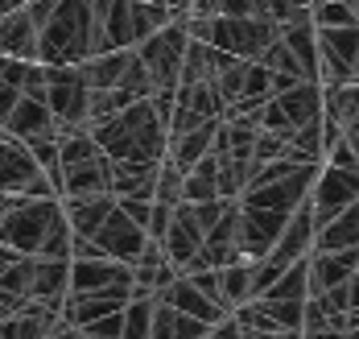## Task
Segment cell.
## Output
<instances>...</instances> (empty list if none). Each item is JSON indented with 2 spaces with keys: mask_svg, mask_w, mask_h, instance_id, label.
I'll return each instance as SVG.
<instances>
[{
  "mask_svg": "<svg viewBox=\"0 0 359 339\" xmlns=\"http://www.w3.org/2000/svg\"><path fill=\"white\" fill-rule=\"evenodd\" d=\"M157 203H170V207H178L182 199H186V170H178L170 157H161V170H157V194H153Z\"/></svg>",
  "mask_w": 359,
  "mask_h": 339,
  "instance_id": "cell-30",
  "label": "cell"
},
{
  "mask_svg": "<svg viewBox=\"0 0 359 339\" xmlns=\"http://www.w3.org/2000/svg\"><path fill=\"white\" fill-rule=\"evenodd\" d=\"M62 215V199H25L17 194V203L0 215V244L25 253V257H37L41 240L50 224Z\"/></svg>",
  "mask_w": 359,
  "mask_h": 339,
  "instance_id": "cell-5",
  "label": "cell"
},
{
  "mask_svg": "<svg viewBox=\"0 0 359 339\" xmlns=\"http://www.w3.org/2000/svg\"><path fill=\"white\" fill-rule=\"evenodd\" d=\"M186 17L190 13H178L170 25H161L157 34L137 46L141 62L149 67V79H153V91H178L182 79V62H186V46H190V29H186Z\"/></svg>",
  "mask_w": 359,
  "mask_h": 339,
  "instance_id": "cell-4",
  "label": "cell"
},
{
  "mask_svg": "<svg viewBox=\"0 0 359 339\" xmlns=\"http://www.w3.org/2000/svg\"><path fill=\"white\" fill-rule=\"evenodd\" d=\"M165 4H170L174 13H190V4H194V0H165Z\"/></svg>",
  "mask_w": 359,
  "mask_h": 339,
  "instance_id": "cell-38",
  "label": "cell"
},
{
  "mask_svg": "<svg viewBox=\"0 0 359 339\" xmlns=\"http://www.w3.org/2000/svg\"><path fill=\"white\" fill-rule=\"evenodd\" d=\"M314 120H323V83H293L289 91L269 95L260 108V128L281 133L285 141Z\"/></svg>",
  "mask_w": 359,
  "mask_h": 339,
  "instance_id": "cell-6",
  "label": "cell"
},
{
  "mask_svg": "<svg viewBox=\"0 0 359 339\" xmlns=\"http://www.w3.org/2000/svg\"><path fill=\"white\" fill-rule=\"evenodd\" d=\"M111 207H116V194H74V199H62V211H67V220L79 236H95L100 224L111 215Z\"/></svg>",
  "mask_w": 359,
  "mask_h": 339,
  "instance_id": "cell-22",
  "label": "cell"
},
{
  "mask_svg": "<svg viewBox=\"0 0 359 339\" xmlns=\"http://www.w3.org/2000/svg\"><path fill=\"white\" fill-rule=\"evenodd\" d=\"M95 244H100V253L111 257V261H124V265H137V257L144 253V244H149V232H144L120 203L111 207V215L100 224V232L91 236Z\"/></svg>",
  "mask_w": 359,
  "mask_h": 339,
  "instance_id": "cell-11",
  "label": "cell"
},
{
  "mask_svg": "<svg viewBox=\"0 0 359 339\" xmlns=\"http://www.w3.org/2000/svg\"><path fill=\"white\" fill-rule=\"evenodd\" d=\"M318 83H359V25H318Z\"/></svg>",
  "mask_w": 359,
  "mask_h": 339,
  "instance_id": "cell-9",
  "label": "cell"
},
{
  "mask_svg": "<svg viewBox=\"0 0 359 339\" xmlns=\"http://www.w3.org/2000/svg\"><path fill=\"white\" fill-rule=\"evenodd\" d=\"M0 194H25V199H62L58 187L46 178L34 149L17 137L0 141Z\"/></svg>",
  "mask_w": 359,
  "mask_h": 339,
  "instance_id": "cell-8",
  "label": "cell"
},
{
  "mask_svg": "<svg viewBox=\"0 0 359 339\" xmlns=\"http://www.w3.org/2000/svg\"><path fill=\"white\" fill-rule=\"evenodd\" d=\"M347 339H359V323H347Z\"/></svg>",
  "mask_w": 359,
  "mask_h": 339,
  "instance_id": "cell-41",
  "label": "cell"
},
{
  "mask_svg": "<svg viewBox=\"0 0 359 339\" xmlns=\"http://www.w3.org/2000/svg\"><path fill=\"white\" fill-rule=\"evenodd\" d=\"M359 199V170H343V166H330L323 161L314 187H310V211H314V232L326 227L339 211H347Z\"/></svg>",
  "mask_w": 359,
  "mask_h": 339,
  "instance_id": "cell-10",
  "label": "cell"
},
{
  "mask_svg": "<svg viewBox=\"0 0 359 339\" xmlns=\"http://www.w3.org/2000/svg\"><path fill=\"white\" fill-rule=\"evenodd\" d=\"M219 120H223V116H219ZM219 120H207V124L186 128V133H170V149H165V157H170L178 170H190L194 161H203V157L211 153V145H215Z\"/></svg>",
  "mask_w": 359,
  "mask_h": 339,
  "instance_id": "cell-21",
  "label": "cell"
},
{
  "mask_svg": "<svg viewBox=\"0 0 359 339\" xmlns=\"http://www.w3.org/2000/svg\"><path fill=\"white\" fill-rule=\"evenodd\" d=\"M343 137H347V145H351V149H355V157H359V108L351 112V120L343 124Z\"/></svg>",
  "mask_w": 359,
  "mask_h": 339,
  "instance_id": "cell-34",
  "label": "cell"
},
{
  "mask_svg": "<svg viewBox=\"0 0 359 339\" xmlns=\"http://www.w3.org/2000/svg\"><path fill=\"white\" fill-rule=\"evenodd\" d=\"M34 269H37V257H17V261L0 273V290L13 294V298H21V302H29L34 298Z\"/></svg>",
  "mask_w": 359,
  "mask_h": 339,
  "instance_id": "cell-29",
  "label": "cell"
},
{
  "mask_svg": "<svg viewBox=\"0 0 359 339\" xmlns=\"http://www.w3.org/2000/svg\"><path fill=\"white\" fill-rule=\"evenodd\" d=\"M137 50H104V54H91L87 62H79L83 79L91 83V91H104V87H120V79L128 71Z\"/></svg>",
  "mask_w": 359,
  "mask_h": 339,
  "instance_id": "cell-25",
  "label": "cell"
},
{
  "mask_svg": "<svg viewBox=\"0 0 359 339\" xmlns=\"http://www.w3.org/2000/svg\"><path fill=\"white\" fill-rule=\"evenodd\" d=\"M203 240H207V227L198 224L194 207H190V203H178V207H174V220H170V232L161 236V248H165L170 261L178 265V273L198 257Z\"/></svg>",
  "mask_w": 359,
  "mask_h": 339,
  "instance_id": "cell-13",
  "label": "cell"
},
{
  "mask_svg": "<svg viewBox=\"0 0 359 339\" xmlns=\"http://www.w3.org/2000/svg\"><path fill=\"white\" fill-rule=\"evenodd\" d=\"M17 100H21V87H13V83H4V79H0V124L8 120L13 108H17Z\"/></svg>",
  "mask_w": 359,
  "mask_h": 339,
  "instance_id": "cell-33",
  "label": "cell"
},
{
  "mask_svg": "<svg viewBox=\"0 0 359 339\" xmlns=\"http://www.w3.org/2000/svg\"><path fill=\"white\" fill-rule=\"evenodd\" d=\"M161 4H165V0H161Z\"/></svg>",
  "mask_w": 359,
  "mask_h": 339,
  "instance_id": "cell-43",
  "label": "cell"
},
{
  "mask_svg": "<svg viewBox=\"0 0 359 339\" xmlns=\"http://www.w3.org/2000/svg\"><path fill=\"white\" fill-rule=\"evenodd\" d=\"M207 199H223L219 194V157L207 153L203 161H194L186 170V199L182 203H207Z\"/></svg>",
  "mask_w": 359,
  "mask_h": 339,
  "instance_id": "cell-27",
  "label": "cell"
},
{
  "mask_svg": "<svg viewBox=\"0 0 359 339\" xmlns=\"http://www.w3.org/2000/svg\"><path fill=\"white\" fill-rule=\"evenodd\" d=\"M244 339H302V335H289V331H256V327H240Z\"/></svg>",
  "mask_w": 359,
  "mask_h": 339,
  "instance_id": "cell-35",
  "label": "cell"
},
{
  "mask_svg": "<svg viewBox=\"0 0 359 339\" xmlns=\"http://www.w3.org/2000/svg\"><path fill=\"white\" fill-rule=\"evenodd\" d=\"M219 286H223V302H227V310H236V306H244L252 298V261H231L219 269Z\"/></svg>",
  "mask_w": 359,
  "mask_h": 339,
  "instance_id": "cell-28",
  "label": "cell"
},
{
  "mask_svg": "<svg viewBox=\"0 0 359 339\" xmlns=\"http://www.w3.org/2000/svg\"><path fill=\"white\" fill-rule=\"evenodd\" d=\"M46 339H50V335H46Z\"/></svg>",
  "mask_w": 359,
  "mask_h": 339,
  "instance_id": "cell-44",
  "label": "cell"
},
{
  "mask_svg": "<svg viewBox=\"0 0 359 339\" xmlns=\"http://www.w3.org/2000/svg\"><path fill=\"white\" fill-rule=\"evenodd\" d=\"M108 190H111V157L104 149L83 157V161L62 166V199H74V194H108Z\"/></svg>",
  "mask_w": 359,
  "mask_h": 339,
  "instance_id": "cell-16",
  "label": "cell"
},
{
  "mask_svg": "<svg viewBox=\"0 0 359 339\" xmlns=\"http://www.w3.org/2000/svg\"><path fill=\"white\" fill-rule=\"evenodd\" d=\"M46 104L58 120V133L91 128V83L79 67H46Z\"/></svg>",
  "mask_w": 359,
  "mask_h": 339,
  "instance_id": "cell-7",
  "label": "cell"
},
{
  "mask_svg": "<svg viewBox=\"0 0 359 339\" xmlns=\"http://www.w3.org/2000/svg\"><path fill=\"white\" fill-rule=\"evenodd\" d=\"M71 294V261H54V257H37L34 269V298L50 302L62 310V302Z\"/></svg>",
  "mask_w": 359,
  "mask_h": 339,
  "instance_id": "cell-24",
  "label": "cell"
},
{
  "mask_svg": "<svg viewBox=\"0 0 359 339\" xmlns=\"http://www.w3.org/2000/svg\"><path fill=\"white\" fill-rule=\"evenodd\" d=\"M355 13H359V0H355Z\"/></svg>",
  "mask_w": 359,
  "mask_h": 339,
  "instance_id": "cell-42",
  "label": "cell"
},
{
  "mask_svg": "<svg viewBox=\"0 0 359 339\" xmlns=\"http://www.w3.org/2000/svg\"><path fill=\"white\" fill-rule=\"evenodd\" d=\"M4 133L29 145V141L58 137V120H54V112H50V104H46V100L21 95V100H17V108L8 112V120H4Z\"/></svg>",
  "mask_w": 359,
  "mask_h": 339,
  "instance_id": "cell-15",
  "label": "cell"
},
{
  "mask_svg": "<svg viewBox=\"0 0 359 339\" xmlns=\"http://www.w3.org/2000/svg\"><path fill=\"white\" fill-rule=\"evenodd\" d=\"M95 54V0H58L50 21L37 29V62L79 67Z\"/></svg>",
  "mask_w": 359,
  "mask_h": 339,
  "instance_id": "cell-2",
  "label": "cell"
},
{
  "mask_svg": "<svg viewBox=\"0 0 359 339\" xmlns=\"http://www.w3.org/2000/svg\"><path fill=\"white\" fill-rule=\"evenodd\" d=\"M302 339H347V331H302Z\"/></svg>",
  "mask_w": 359,
  "mask_h": 339,
  "instance_id": "cell-37",
  "label": "cell"
},
{
  "mask_svg": "<svg viewBox=\"0 0 359 339\" xmlns=\"http://www.w3.org/2000/svg\"><path fill=\"white\" fill-rule=\"evenodd\" d=\"M17 257H25V253H17V248H8V244H0V273H4L8 265L17 261Z\"/></svg>",
  "mask_w": 359,
  "mask_h": 339,
  "instance_id": "cell-36",
  "label": "cell"
},
{
  "mask_svg": "<svg viewBox=\"0 0 359 339\" xmlns=\"http://www.w3.org/2000/svg\"><path fill=\"white\" fill-rule=\"evenodd\" d=\"M310 17H314V25H359L355 0H326V4H314Z\"/></svg>",
  "mask_w": 359,
  "mask_h": 339,
  "instance_id": "cell-31",
  "label": "cell"
},
{
  "mask_svg": "<svg viewBox=\"0 0 359 339\" xmlns=\"http://www.w3.org/2000/svg\"><path fill=\"white\" fill-rule=\"evenodd\" d=\"M314 248H359V199L314 232Z\"/></svg>",
  "mask_w": 359,
  "mask_h": 339,
  "instance_id": "cell-26",
  "label": "cell"
},
{
  "mask_svg": "<svg viewBox=\"0 0 359 339\" xmlns=\"http://www.w3.org/2000/svg\"><path fill=\"white\" fill-rule=\"evenodd\" d=\"M207 335H211V323H203L194 314H182L170 302L157 298V306H153V335L149 339H207Z\"/></svg>",
  "mask_w": 359,
  "mask_h": 339,
  "instance_id": "cell-23",
  "label": "cell"
},
{
  "mask_svg": "<svg viewBox=\"0 0 359 339\" xmlns=\"http://www.w3.org/2000/svg\"><path fill=\"white\" fill-rule=\"evenodd\" d=\"M174 277H178V265L165 257L161 240H153V236H149L144 253L137 257V265H133V294H149V298H157Z\"/></svg>",
  "mask_w": 359,
  "mask_h": 339,
  "instance_id": "cell-17",
  "label": "cell"
},
{
  "mask_svg": "<svg viewBox=\"0 0 359 339\" xmlns=\"http://www.w3.org/2000/svg\"><path fill=\"white\" fill-rule=\"evenodd\" d=\"M186 29H190V38L207 41L215 50H227L236 58H260L281 34V25L269 17H231V13H215V17L190 13Z\"/></svg>",
  "mask_w": 359,
  "mask_h": 339,
  "instance_id": "cell-3",
  "label": "cell"
},
{
  "mask_svg": "<svg viewBox=\"0 0 359 339\" xmlns=\"http://www.w3.org/2000/svg\"><path fill=\"white\" fill-rule=\"evenodd\" d=\"M306 265H310V294H326L359 269V248H310Z\"/></svg>",
  "mask_w": 359,
  "mask_h": 339,
  "instance_id": "cell-14",
  "label": "cell"
},
{
  "mask_svg": "<svg viewBox=\"0 0 359 339\" xmlns=\"http://www.w3.org/2000/svg\"><path fill=\"white\" fill-rule=\"evenodd\" d=\"M157 298L170 302V306H174V310H182V314H194V319L211 323V327L227 319V310H219L215 302L207 298V294H203V290H198V286H194V281L186 277V273H178V277H174V281H170V286H165V290L157 294Z\"/></svg>",
  "mask_w": 359,
  "mask_h": 339,
  "instance_id": "cell-18",
  "label": "cell"
},
{
  "mask_svg": "<svg viewBox=\"0 0 359 339\" xmlns=\"http://www.w3.org/2000/svg\"><path fill=\"white\" fill-rule=\"evenodd\" d=\"M13 203H17V194H0V215H4V211H8Z\"/></svg>",
  "mask_w": 359,
  "mask_h": 339,
  "instance_id": "cell-40",
  "label": "cell"
},
{
  "mask_svg": "<svg viewBox=\"0 0 359 339\" xmlns=\"http://www.w3.org/2000/svg\"><path fill=\"white\" fill-rule=\"evenodd\" d=\"M91 137L116 161H161L170 149V124L153 100H137L124 112L91 124Z\"/></svg>",
  "mask_w": 359,
  "mask_h": 339,
  "instance_id": "cell-1",
  "label": "cell"
},
{
  "mask_svg": "<svg viewBox=\"0 0 359 339\" xmlns=\"http://www.w3.org/2000/svg\"><path fill=\"white\" fill-rule=\"evenodd\" d=\"M0 54L37 62V21L29 17L25 4L0 17Z\"/></svg>",
  "mask_w": 359,
  "mask_h": 339,
  "instance_id": "cell-19",
  "label": "cell"
},
{
  "mask_svg": "<svg viewBox=\"0 0 359 339\" xmlns=\"http://www.w3.org/2000/svg\"><path fill=\"white\" fill-rule=\"evenodd\" d=\"M161 161H116L111 157V194L116 199H153Z\"/></svg>",
  "mask_w": 359,
  "mask_h": 339,
  "instance_id": "cell-20",
  "label": "cell"
},
{
  "mask_svg": "<svg viewBox=\"0 0 359 339\" xmlns=\"http://www.w3.org/2000/svg\"><path fill=\"white\" fill-rule=\"evenodd\" d=\"M21 4H25V0H0V17H4V13H13V8H21Z\"/></svg>",
  "mask_w": 359,
  "mask_h": 339,
  "instance_id": "cell-39",
  "label": "cell"
},
{
  "mask_svg": "<svg viewBox=\"0 0 359 339\" xmlns=\"http://www.w3.org/2000/svg\"><path fill=\"white\" fill-rule=\"evenodd\" d=\"M170 220H174V207H170V203H157V199H153V220H149V236H153V240H161V236L170 232Z\"/></svg>",
  "mask_w": 359,
  "mask_h": 339,
  "instance_id": "cell-32",
  "label": "cell"
},
{
  "mask_svg": "<svg viewBox=\"0 0 359 339\" xmlns=\"http://www.w3.org/2000/svg\"><path fill=\"white\" fill-rule=\"evenodd\" d=\"M289 215L281 211H260V207H244L240 203V253L248 257V261H260L277 240H281V232H285Z\"/></svg>",
  "mask_w": 359,
  "mask_h": 339,
  "instance_id": "cell-12",
  "label": "cell"
}]
</instances>
